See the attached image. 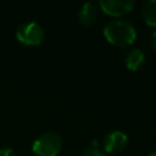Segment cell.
<instances>
[{"label":"cell","instance_id":"6da1fadb","mask_svg":"<svg viewBox=\"0 0 156 156\" xmlns=\"http://www.w3.org/2000/svg\"><path fill=\"white\" fill-rule=\"evenodd\" d=\"M104 35L108 43L118 46H127L134 43L136 38L135 27L126 20L111 21L104 28Z\"/></svg>","mask_w":156,"mask_h":156},{"label":"cell","instance_id":"7a4b0ae2","mask_svg":"<svg viewBox=\"0 0 156 156\" xmlns=\"http://www.w3.org/2000/svg\"><path fill=\"white\" fill-rule=\"evenodd\" d=\"M61 139L55 133H44L33 143L32 150L37 156H57L61 151Z\"/></svg>","mask_w":156,"mask_h":156},{"label":"cell","instance_id":"3957f363","mask_svg":"<svg viewBox=\"0 0 156 156\" xmlns=\"http://www.w3.org/2000/svg\"><path fill=\"white\" fill-rule=\"evenodd\" d=\"M16 38L24 45H38L44 39V29L38 22L29 21L18 27Z\"/></svg>","mask_w":156,"mask_h":156},{"label":"cell","instance_id":"277c9868","mask_svg":"<svg viewBox=\"0 0 156 156\" xmlns=\"http://www.w3.org/2000/svg\"><path fill=\"white\" fill-rule=\"evenodd\" d=\"M99 5L105 13L118 17L128 13L134 7V1L133 0H101Z\"/></svg>","mask_w":156,"mask_h":156},{"label":"cell","instance_id":"5b68a950","mask_svg":"<svg viewBox=\"0 0 156 156\" xmlns=\"http://www.w3.org/2000/svg\"><path fill=\"white\" fill-rule=\"evenodd\" d=\"M128 143L127 135L121 130H113L108 133L104 139V149L108 154H117L122 151Z\"/></svg>","mask_w":156,"mask_h":156},{"label":"cell","instance_id":"8992f818","mask_svg":"<svg viewBox=\"0 0 156 156\" xmlns=\"http://www.w3.org/2000/svg\"><path fill=\"white\" fill-rule=\"evenodd\" d=\"M98 17V7L94 2H85L83 4V6L80 7L79 12H78V18H79V22L85 24V26H89Z\"/></svg>","mask_w":156,"mask_h":156},{"label":"cell","instance_id":"52a82bcc","mask_svg":"<svg viewBox=\"0 0 156 156\" xmlns=\"http://www.w3.org/2000/svg\"><path fill=\"white\" fill-rule=\"evenodd\" d=\"M144 61H145V55L140 49H133L126 56V66L130 71L139 69L144 65Z\"/></svg>","mask_w":156,"mask_h":156},{"label":"cell","instance_id":"ba28073f","mask_svg":"<svg viewBox=\"0 0 156 156\" xmlns=\"http://www.w3.org/2000/svg\"><path fill=\"white\" fill-rule=\"evenodd\" d=\"M141 15L146 24L156 27V0H147L141 6Z\"/></svg>","mask_w":156,"mask_h":156},{"label":"cell","instance_id":"9c48e42d","mask_svg":"<svg viewBox=\"0 0 156 156\" xmlns=\"http://www.w3.org/2000/svg\"><path fill=\"white\" fill-rule=\"evenodd\" d=\"M82 156H105L102 154V151L100 150V146L96 141H93L83 152Z\"/></svg>","mask_w":156,"mask_h":156},{"label":"cell","instance_id":"30bf717a","mask_svg":"<svg viewBox=\"0 0 156 156\" xmlns=\"http://www.w3.org/2000/svg\"><path fill=\"white\" fill-rule=\"evenodd\" d=\"M0 156H15V152L11 149H0Z\"/></svg>","mask_w":156,"mask_h":156},{"label":"cell","instance_id":"8fae6325","mask_svg":"<svg viewBox=\"0 0 156 156\" xmlns=\"http://www.w3.org/2000/svg\"><path fill=\"white\" fill-rule=\"evenodd\" d=\"M150 43H151V46L156 50V30L152 32V34L150 37Z\"/></svg>","mask_w":156,"mask_h":156},{"label":"cell","instance_id":"7c38bea8","mask_svg":"<svg viewBox=\"0 0 156 156\" xmlns=\"http://www.w3.org/2000/svg\"><path fill=\"white\" fill-rule=\"evenodd\" d=\"M149 156H156V152H151Z\"/></svg>","mask_w":156,"mask_h":156}]
</instances>
